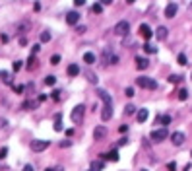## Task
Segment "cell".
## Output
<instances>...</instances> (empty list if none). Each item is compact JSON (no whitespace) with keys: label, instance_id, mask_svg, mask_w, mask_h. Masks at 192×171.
<instances>
[{"label":"cell","instance_id":"cell-7","mask_svg":"<svg viewBox=\"0 0 192 171\" xmlns=\"http://www.w3.org/2000/svg\"><path fill=\"white\" fill-rule=\"evenodd\" d=\"M138 31H140V35H142V37H144L146 41H149V39H151V35H153V31H151V27H149L148 24H142V25H140V29H138Z\"/></svg>","mask_w":192,"mask_h":171},{"label":"cell","instance_id":"cell-30","mask_svg":"<svg viewBox=\"0 0 192 171\" xmlns=\"http://www.w3.org/2000/svg\"><path fill=\"white\" fill-rule=\"evenodd\" d=\"M91 12H93V14H101V12H103V6H101L99 2H95L93 6H91Z\"/></svg>","mask_w":192,"mask_h":171},{"label":"cell","instance_id":"cell-52","mask_svg":"<svg viewBox=\"0 0 192 171\" xmlns=\"http://www.w3.org/2000/svg\"><path fill=\"white\" fill-rule=\"evenodd\" d=\"M142 171H148V169H142Z\"/></svg>","mask_w":192,"mask_h":171},{"label":"cell","instance_id":"cell-46","mask_svg":"<svg viewBox=\"0 0 192 171\" xmlns=\"http://www.w3.org/2000/svg\"><path fill=\"white\" fill-rule=\"evenodd\" d=\"M74 4H76V6H84L85 0H74Z\"/></svg>","mask_w":192,"mask_h":171},{"label":"cell","instance_id":"cell-3","mask_svg":"<svg viewBox=\"0 0 192 171\" xmlns=\"http://www.w3.org/2000/svg\"><path fill=\"white\" fill-rule=\"evenodd\" d=\"M169 136V132H167V128H155V130L149 134V138H151L153 142H161V140H165V138Z\"/></svg>","mask_w":192,"mask_h":171},{"label":"cell","instance_id":"cell-4","mask_svg":"<svg viewBox=\"0 0 192 171\" xmlns=\"http://www.w3.org/2000/svg\"><path fill=\"white\" fill-rule=\"evenodd\" d=\"M84 111H85V107L84 105H76L72 109V113H70V119H72V122H80L84 119Z\"/></svg>","mask_w":192,"mask_h":171},{"label":"cell","instance_id":"cell-1","mask_svg":"<svg viewBox=\"0 0 192 171\" xmlns=\"http://www.w3.org/2000/svg\"><path fill=\"white\" fill-rule=\"evenodd\" d=\"M136 84L140 86V88H144V89H155V88H157V82H155L153 78H148V76L136 78Z\"/></svg>","mask_w":192,"mask_h":171},{"label":"cell","instance_id":"cell-6","mask_svg":"<svg viewBox=\"0 0 192 171\" xmlns=\"http://www.w3.org/2000/svg\"><path fill=\"white\" fill-rule=\"evenodd\" d=\"M97 95H99V99L103 101V105H113V97H111V93H107L105 89L97 88Z\"/></svg>","mask_w":192,"mask_h":171},{"label":"cell","instance_id":"cell-32","mask_svg":"<svg viewBox=\"0 0 192 171\" xmlns=\"http://www.w3.org/2000/svg\"><path fill=\"white\" fill-rule=\"evenodd\" d=\"M0 76H2V80H4L6 84H12V78H10V74H8V72H0Z\"/></svg>","mask_w":192,"mask_h":171},{"label":"cell","instance_id":"cell-11","mask_svg":"<svg viewBox=\"0 0 192 171\" xmlns=\"http://www.w3.org/2000/svg\"><path fill=\"white\" fill-rule=\"evenodd\" d=\"M171 142H173L175 146H180V144L184 142V134L183 132H173V134H171Z\"/></svg>","mask_w":192,"mask_h":171},{"label":"cell","instance_id":"cell-50","mask_svg":"<svg viewBox=\"0 0 192 171\" xmlns=\"http://www.w3.org/2000/svg\"><path fill=\"white\" fill-rule=\"evenodd\" d=\"M126 2H128V4H134V2H136V0H126Z\"/></svg>","mask_w":192,"mask_h":171},{"label":"cell","instance_id":"cell-53","mask_svg":"<svg viewBox=\"0 0 192 171\" xmlns=\"http://www.w3.org/2000/svg\"><path fill=\"white\" fill-rule=\"evenodd\" d=\"M190 156H192V152H190Z\"/></svg>","mask_w":192,"mask_h":171},{"label":"cell","instance_id":"cell-54","mask_svg":"<svg viewBox=\"0 0 192 171\" xmlns=\"http://www.w3.org/2000/svg\"><path fill=\"white\" fill-rule=\"evenodd\" d=\"M190 78H192V74H190Z\"/></svg>","mask_w":192,"mask_h":171},{"label":"cell","instance_id":"cell-35","mask_svg":"<svg viewBox=\"0 0 192 171\" xmlns=\"http://www.w3.org/2000/svg\"><path fill=\"white\" fill-rule=\"evenodd\" d=\"M124 95H126V97H132V95H134V88H126L124 89Z\"/></svg>","mask_w":192,"mask_h":171},{"label":"cell","instance_id":"cell-36","mask_svg":"<svg viewBox=\"0 0 192 171\" xmlns=\"http://www.w3.org/2000/svg\"><path fill=\"white\" fill-rule=\"evenodd\" d=\"M167 169H169V171H177V163H175V162H169V163H167Z\"/></svg>","mask_w":192,"mask_h":171},{"label":"cell","instance_id":"cell-8","mask_svg":"<svg viewBox=\"0 0 192 171\" xmlns=\"http://www.w3.org/2000/svg\"><path fill=\"white\" fill-rule=\"evenodd\" d=\"M78 21H80V14L76 10H72V12L66 14V24L68 25H78Z\"/></svg>","mask_w":192,"mask_h":171},{"label":"cell","instance_id":"cell-22","mask_svg":"<svg viewBox=\"0 0 192 171\" xmlns=\"http://www.w3.org/2000/svg\"><path fill=\"white\" fill-rule=\"evenodd\" d=\"M157 122H161L163 128H167V125L171 122V117L169 115H161V117H157Z\"/></svg>","mask_w":192,"mask_h":171},{"label":"cell","instance_id":"cell-27","mask_svg":"<svg viewBox=\"0 0 192 171\" xmlns=\"http://www.w3.org/2000/svg\"><path fill=\"white\" fill-rule=\"evenodd\" d=\"M180 80H183V76H179V74H171V76H169V82L171 84H179Z\"/></svg>","mask_w":192,"mask_h":171},{"label":"cell","instance_id":"cell-33","mask_svg":"<svg viewBox=\"0 0 192 171\" xmlns=\"http://www.w3.org/2000/svg\"><path fill=\"white\" fill-rule=\"evenodd\" d=\"M51 64H60V55H52L51 56Z\"/></svg>","mask_w":192,"mask_h":171},{"label":"cell","instance_id":"cell-48","mask_svg":"<svg viewBox=\"0 0 192 171\" xmlns=\"http://www.w3.org/2000/svg\"><path fill=\"white\" fill-rule=\"evenodd\" d=\"M0 39H2V43H8V35L2 33V35H0Z\"/></svg>","mask_w":192,"mask_h":171},{"label":"cell","instance_id":"cell-28","mask_svg":"<svg viewBox=\"0 0 192 171\" xmlns=\"http://www.w3.org/2000/svg\"><path fill=\"white\" fill-rule=\"evenodd\" d=\"M51 41V31H41V43Z\"/></svg>","mask_w":192,"mask_h":171},{"label":"cell","instance_id":"cell-31","mask_svg":"<svg viewBox=\"0 0 192 171\" xmlns=\"http://www.w3.org/2000/svg\"><path fill=\"white\" fill-rule=\"evenodd\" d=\"M45 84L47 86H55L56 84V76H52V74H51V76H47L45 78Z\"/></svg>","mask_w":192,"mask_h":171},{"label":"cell","instance_id":"cell-10","mask_svg":"<svg viewBox=\"0 0 192 171\" xmlns=\"http://www.w3.org/2000/svg\"><path fill=\"white\" fill-rule=\"evenodd\" d=\"M177 10H179V6L175 2H171L167 8H165V18H175V14H177Z\"/></svg>","mask_w":192,"mask_h":171},{"label":"cell","instance_id":"cell-29","mask_svg":"<svg viewBox=\"0 0 192 171\" xmlns=\"http://www.w3.org/2000/svg\"><path fill=\"white\" fill-rule=\"evenodd\" d=\"M21 68H23V60H16V62L12 64V70H14V72L21 70Z\"/></svg>","mask_w":192,"mask_h":171},{"label":"cell","instance_id":"cell-15","mask_svg":"<svg viewBox=\"0 0 192 171\" xmlns=\"http://www.w3.org/2000/svg\"><path fill=\"white\" fill-rule=\"evenodd\" d=\"M148 117H149V111L148 109H140V111H138V115H136V119H138V122H146Z\"/></svg>","mask_w":192,"mask_h":171},{"label":"cell","instance_id":"cell-49","mask_svg":"<svg viewBox=\"0 0 192 171\" xmlns=\"http://www.w3.org/2000/svg\"><path fill=\"white\" fill-rule=\"evenodd\" d=\"M119 130H120V132H126V130H128V126H126V125H120Z\"/></svg>","mask_w":192,"mask_h":171},{"label":"cell","instance_id":"cell-20","mask_svg":"<svg viewBox=\"0 0 192 171\" xmlns=\"http://www.w3.org/2000/svg\"><path fill=\"white\" fill-rule=\"evenodd\" d=\"M82 74H84V76H87V82H91V84H97V76H95V74H93L91 70H84Z\"/></svg>","mask_w":192,"mask_h":171},{"label":"cell","instance_id":"cell-13","mask_svg":"<svg viewBox=\"0 0 192 171\" xmlns=\"http://www.w3.org/2000/svg\"><path fill=\"white\" fill-rule=\"evenodd\" d=\"M167 35H169V29H167V27H163V25L155 29V37H157L159 41H165V39H167Z\"/></svg>","mask_w":192,"mask_h":171},{"label":"cell","instance_id":"cell-2","mask_svg":"<svg viewBox=\"0 0 192 171\" xmlns=\"http://www.w3.org/2000/svg\"><path fill=\"white\" fill-rule=\"evenodd\" d=\"M113 31H115V35L124 37V35H128V31H130V24H128L126 20H122V21H119V24L113 27Z\"/></svg>","mask_w":192,"mask_h":171},{"label":"cell","instance_id":"cell-18","mask_svg":"<svg viewBox=\"0 0 192 171\" xmlns=\"http://www.w3.org/2000/svg\"><path fill=\"white\" fill-rule=\"evenodd\" d=\"M95 60H97V56H95L93 53H85L84 55V62L85 64H95Z\"/></svg>","mask_w":192,"mask_h":171},{"label":"cell","instance_id":"cell-12","mask_svg":"<svg viewBox=\"0 0 192 171\" xmlns=\"http://www.w3.org/2000/svg\"><path fill=\"white\" fill-rule=\"evenodd\" d=\"M93 136H95V140H103V138L107 136V128H105L103 125H101V126H97V128L93 130Z\"/></svg>","mask_w":192,"mask_h":171},{"label":"cell","instance_id":"cell-16","mask_svg":"<svg viewBox=\"0 0 192 171\" xmlns=\"http://www.w3.org/2000/svg\"><path fill=\"white\" fill-rule=\"evenodd\" d=\"M78 74H82V68L78 66V64H70V66H68V76H78Z\"/></svg>","mask_w":192,"mask_h":171},{"label":"cell","instance_id":"cell-37","mask_svg":"<svg viewBox=\"0 0 192 171\" xmlns=\"http://www.w3.org/2000/svg\"><path fill=\"white\" fill-rule=\"evenodd\" d=\"M60 89H55V92H52V99H60Z\"/></svg>","mask_w":192,"mask_h":171},{"label":"cell","instance_id":"cell-55","mask_svg":"<svg viewBox=\"0 0 192 171\" xmlns=\"http://www.w3.org/2000/svg\"><path fill=\"white\" fill-rule=\"evenodd\" d=\"M89 171H91V169H89Z\"/></svg>","mask_w":192,"mask_h":171},{"label":"cell","instance_id":"cell-47","mask_svg":"<svg viewBox=\"0 0 192 171\" xmlns=\"http://www.w3.org/2000/svg\"><path fill=\"white\" fill-rule=\"evenodd\" d=\"M23 171H35V169H33V165H29V163H27V165L23 167Z\"/></svg>","mask_w":192,"mask_h":171},{"label":"cell","instance_id":"cell-44","mask_svg":"<svg viewBox=\"0 0 192 171\" xmlns=\"http://www.w3.org/2000/svg\"><path fill=\"white\" fill-rule=\"evenodd\" d=\"M4 126H8V121L6 119H0V128H4Z\"/></svg>","mask_w":192,"mask_h":171},{"label":"cell","instance_id":"cell-23","mask_svg":"<svg viewBox=\"0 0 192 171\" xmlns=\"http://www.w3.org/2000/svg\"><path fill=\"white\" fill-rule=\"evenodd\" d=\"M144 51L149 53V55H155V53H157V47H153L151 43H146V45H144Z\"/></svg>","mask_w":192,"mask_h":171},{"label":"cell","instance_id":"cell-5","mask_svg":"<svg viewBox=\"0 0 192 171\" xmlns=\"http://www.w3.org/2000/svg\"><path fill=\"white\" fill-rule=\"evenodd\" d=\"M51 146V140H33L31 142V150L33 152H43V150H47Z\"/></svg>","mask_w":192,"mask_h":171},{"label":"cell","instance_id":"cell-25","mask_svg":"<svg viewBox=\"0 0 192 171\" xmlns=\"http://www.w3.org/2000/svg\"><path fill=\"white\" fill-rule=\"evenodd\" d=\"M177 62L180 64V66H186V64H188V60H186V55H183V53H180V55L177 56Z\"/></svg>","mask_w":192,"mask_h":171},{"label":"cell","instance_id":"cell-19","mask_svg":"<svg viewBox=\"0 0 192 171\" xmlns=\"http://www.w3.org/2000/svg\"><path fill=\"white\" fill-rule=\"evenodd\" d=\"M103 167H105V162H103V159H99V162L95 159V162H91V171H101Z\"/></svg>","mask_w":192,"mask_h":171},{"label":"cell","instance_id":"cell-51","mask_svg":"<svg viewBox=\"0 0 192 171\" xmlns=\"http://www.w3.org/2000/svg\"><path fill=\"white\" fill-rule=\"evenodd\" d=\"M47 171H56V169H51V167H49V169H47Z\"/></svg>","mask_w":192,"mask_h":171},{"label":"cell","instance_id":"cell-40","mask_svg":"<svg viewBox=\"0 0 192 171\" xmlns=\"http://www.w3.org/2000/svg\"><path fill=\"white\" fill-rule=\"evenodd\" d=\"M76 31L78 33H85V25H76Z\"/></svg>","mask_w":192,"mask_h":171},{"label":"cell","instance_id":"cell-39","mask_svg":"<svg viewBox=\"0 0 192 171\" xmlns=\"http://www.w3.org/2000/svg\"><path fill=\"white\" fill-rule=\"evenodd\" d=\"M39 49H41V45H35V47H33V49H31V55H33V56H35V55H37V53H39Z\"/></svg>","mask_w":192,"mask_h":171},{"label":"cell","instance_id":"cell-17","mask_svg":"<svg viewBox=\"0 0 192 171\" xmlns=\"http://www.w3.org/2000/svg\"><path fill=\"white\" fill-rule=\"evenodd\" d=\"M119 152H116V150H113V152H109V154H105L103 156V159H111V162H119Z\"/></svg>","mask_w":192,"mask_h":171},{"label":"cell","instance_id":"cell-21","mask_svg":"<svg viewBox=\"0 0 192 171\" xmlns=\"http://www.w3.org/2000/svg\"><path fill=\"white\" fill-rule=\"evenodd\" d=\"M60 119H62V115L58 113V115L55 117V130H56V132H60V130H62V121H60Z\"/></svg>","mask_w":192,"mask_h":171},{"label":"cell","instance_id":"cell-24","mask_svg":"<svg viewBox=\"0 0 192 171\" xmlns=\"http://www.w3.org/2000/svg\"><path fill=\"white\" fill-rule=\"evenodd\" d=\"M179 99H180V101H186V99H188V89L180 88V89H179Z\"/></svg>","mask_w":192,"mask_h":171},{"label":"cell","instance_id":"cell-41","mask_svg":"<svg viewBox=\"0 0 192 171\" xmlns=\"http://www.w3.org/2000/svg\"><path fill=\"white\" fill-rule=\"evenodd\" d=\"M6 154H8V148H2V150H0V159L6 158Z\"/></svg>","mask_w":192,"mask_h":171},{"label":"cell","instance_id":"cell-45","mask_svg":"<svg viewBox=\"0 0 192 171\" xmlns=\"http://www.w3.org/2000/svg\"><path fill=\"white\" fill-rule=\"evenodd\" d=\"M124 144H128V138H120V140H119V146H124Z\"/></svg>","mask_w":192,"mask_h":171},{"label":"cell","instance_id":"cell-9","mask_svg":"<svg viewBox=\"0 0 192 171\" xmlns=\"http://www.w3.org/2000/svg\"><path fill=\"white\" fill-rule=\"evenodd\" d=\"M113 117V105H103V111H101V121H111Z\"/></svg>","mask_w":192,"mask_h":171},{"label":"cell","instance_id":"cell-14","mask_svg":"<svg viewBox=\"0 0 192 171\" xmlns=\"http://www.w3.org/2000/svg\"><path fill=\"white\" fill-rule=\"evenodd\" d=\"M148 66H149V60H148V58H144V56H138V58H136V68H138V70H146Z\"/></svg>","mask_w":192,"mask_h":171},{"label":"cell","instance_id":"cell-26","mask_svg":"<svg viewBox=\"0 0 192 171\" xmlns=\"http://www.w3.org/2000/svg\"><path fill=\"white\" fill-rule=\"evenodd\" d=\"M124 113H126V115H134V113H136V107L132 105V103H128V105L124 107Z\"/></svg>","mask_w":192,"mask_h":171},{"label":"cell","instance_id":"cell-42","mask_svg":"<svg viewBox=\"0 0 192 171\" xmlns=\"http://www.w3.org/2000/svg\"><path fill=\"white\" fill-rule=\"evenodd\" d=\"M116 62H119V56L113 55V56H111V62H109V64H116Z\"/></svg>","mask_w":192,"mask_h":171},{"label":"cell","instance_id":"cell-43","mask_svg":"<svg viewBox=\"0 0 192 171\" xmlns=\"http://www.w3.org/2000/svg\"><path fill=\"white\" fill-rule=\"evenodd\" d=\"M14 89H16V92H18V93H21V92H23L25 88H23V86H14Z\"/></svg>","mask_w":192,"mask_h":171},{"label":"cell","instance_id":"cell-34","mask_svg":"<svg viewBox=\"0 0 192 171\" xmlns=\"http://www.w3.org/2000/svg\"><path fill=\"white\" fill-rule=\"evenodd\" d=\"M21 107H23V109H33V107H35V101H25Z\"/></svg>","mask_w":192,"mask_h":171},{"label":"cell","instance_id":"cell-38","mask_svg":"<svg viewBox=\"0 0 192 171\" xmlns=\"http://www.w3.org/2000/svg\"><path fill=\"white\" fill-rule=\"evenodd\" d=\"M113 2H115V0H99L101 6H109V4H113Z\"/></svg>","mask_w":192,"mask_h":171}]
</instances>
